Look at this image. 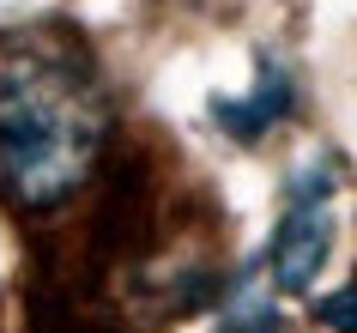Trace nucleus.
<instances>
[{
	"mask_svg": "<svg viewBox=\"0 0 357 333\" xmlns=\"http://www.w3.org/2000/svg\"><path fill=\"white\" fill-rule=\"evenodd\" d=\"M333 182H327V170H309L297 176L291 188V206H284L279 219V237H273V279H279V291H309L315 273L327 267V249H333Z\"/></svg>",
	"mask_w": 357,
	"mask_h": 333,
	"instance_id": "f03ea898",
	"label": "nucleus"
},
{
	"mask_svg": "<svg viewBox=\"0 0 357 333\" xmlns=\"http://www.w3.org/2000/svg\"><path fill=\"white\" fill-rule=\"evenodd\" d=\"M321 327H333V333H357V285L351 291H333V297H321Z\"/></svg>",
	"mask_w": 357,
	"mask_h": 333,
	"instance_id": "20e7f679",
	"label": "nucleus"
},
{
	"mask_svg": "<svg viewBox=\"0 0 357 333\" xmlns=\"http://www.w3.org/2000/svg\"><path fill=\"white\" fill-rule=\"evenodd\" d=\"M109 128V103L91 61L61 37L0 43V188L19 206H61L85 176Z\"/></svg>",
	"mask_w": 357,
	"mask_h": 333,
	"instance_id": "f257e3e1",
	"label": "nucleus"
},
{
	"mask_svg": "<svg viewBox=\"0 0 357 333\" xmlns=\"http://www.w3.org/2000/svg\"><path fill=\"white\" fill-rule=\"evenodd\" d=\"M284 110H291V79L279 73V67H261V85L236 103V97H218L212 103V115L225 121L230 140H261L273 121H284Z\"/></svg>",
	"mask_w": 357,
	"mask_h": 333,
	"instance_id": "7ed1b4c3",
	"label": "nucleus"
},
{
	"mask_svg": "<svg viewBox=\"0 0 357 333\" xmlns=\"http://www.w3.org/2000/svg\"><path fill=\"white\" fill-rule=\"evenodd\" d=\"M218 333H279V315L273 309H248V315H236V321H225Z\"/></svg>",
	"mask_w": 357,
	"mask_h": 333,
	"instance_id": "39448f33",
	"label": "nucleus"
}]
</instances>
